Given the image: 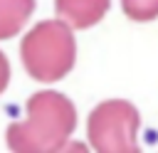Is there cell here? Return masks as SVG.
Instances as JSON below:
<instances>
[{
    "instance_id": "5",
    "label": "cell",
    "mask_w": 158,
    "mask_h": 153,
    "mask_svg": "<svg viewBox=\"0 0 158 153\" xmlns=\"http://www.w3.org/2000/svg\"><path fill=\"white\" fill-rule=\"evenodd\" d=\"M32 12L35 0H0V39L15 37Z\"/></svg>"
},
{
    "instance_id": "3",
    "label": "cell",
    "mask_w": 158,
    "mask_h": 153,
    "mask_svg": "<svg viewBox=\"0 0 158 153\" xmlns=\"http://www.w3.org/2000/svg\"><path fill=\"white\" fill-rule=\"evenodd\" d=\"M138 109L123 99L99 104L86 121L89 143L99 153H138Z\"/></svg>"
},
{
    "instance_id": "6",
    "label": "cell",
    "mask_w": 158,
    "mask_h": 153,
    "mask_svg": "<svg viewBox=\"0 0 158 153\" xmlns=\"http://www.w3.org/2000/svg\"><path fill=\"white\" fill-rule=\"evenodd\" d=\"M126 17L136 22H151L158 17V0H121Z\"/></svg>"
},
{
    "instance_id": "2",
    "label": "cell",
    "mask_w": 158,
    "mask_h": 153,
    "mask_svg": "<svg viewBox=\"0 0 158 153\" xmlns=\"http://www.w3.org/2000/svg\"><path fill=\"white\" fill-rule=\"evenodd\" d=\"M20 57L27 74L42 84L59 81L77 62V42L64 20H44L35 25L20 42Z\"/></svg>"
},
{
    "instance_id": "4",
    "label": "cell",
    "mask_w": 158,
    "mask_h": 153,
    "mask_svg": "<svg viewBox=\"0 0 158 153\" xmlns=\"http://www.w3.org/2000/svg\"><path fill=\"white\" fill-rule=\"evenodd\" d=\"M111 0H54V12L72 30L94 27L109 10Z\"/></svg>"
},
{
    "instance_id": "1",
    "label": "cell",
    "mask_w": 158,
    "mask_h": 153,
    "mask_svg": "<svg viewBox=\"0 0 158 153\" xmlns=\"http://www.w3.org/2000/svg\"><path fill=\"white\" fill-rule=\"evenodd\" d=\"M74 128V104L64 94L44 89L27 99V118L10 123L5 141L15 153H54L64 148Z\"/></svg>"
},
{
    "instance_id": "7",
    "label": "cell",
    "mask_w": 158,
    "mask_h": 153,
    "mask_svg": "<svg viewBox=\"0 0 158 153\" xmlns=\"http://www.w3.org/2000/svg\"><path fill=\"white\" fill-rule=\"evenodd\" d=\"M7 81H10V64H7V57L0 52V94L7 89Z\"/></svg>"
}]
</instances>
